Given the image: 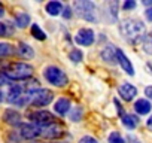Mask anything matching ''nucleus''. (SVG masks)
Masks as SVG:
<instances>
[{"label": "nucleus", "instance_id": "obj_1", "mask_svg": "<svg viewBox=\"0 0 152 143\" xmlns=\"http://www.w3.org/2000/svg\"><path fill=\"white\" fill-rule=\"evenodd\" d=\"M119 30H121L122 36L131 43H137L139 40H143V37L146 34L145 24L142 21L136 20V18L124 20L119 26Z\"/></svg>", "mask_w": 152, "mask_h": 143}, {"label": "nucleus", "instance_id": "obj_2", "mask_svg": "<svg viewBox=\"0 0 152 143\" xmlns=\"http://www.w3.org/2000/svg\"><path fill=\"white\" fill-rule=\"evenodd\" d=\"M33 66L27 63H12L8 64V67L2 72L8 76L9 81H27L33 76Z\"/></svg>", "mask_w": 152, "mask_h": 143}, {"label": "nucleus", "instance_id": "obj_3", "mask_svg": "<svg viewBox=\"0 0 152 143\" xmlns=\"http://www.w3.org/2000/svg\"><path fill=\"white\" fill-rule=\"evenodd\" d=\"M43 78L46 79V82H49L51 85L58 87V88L66 87L67 82H69L67 75L64 73L60 67H57V66H48L43 70Z\"/></svg>", "mask_w": 152, "mask_h": 143}, {"label": "nucleus", "instance_id": "obj_4", "mask_svg": "<svg viewBox=\"0 0 152 143\" xmlns=\"http://www.w3.org/2000/svg\"><path fill=\"white\" fill-rule=\"evenodd\" d=\"M75 12L79 18L88 21V23H96L97 21V8L93 2L88 0H79L75 3Z\"/></svg>", "mask_w": 152, "mask_h": 143}, {"label": "nucleus", "instance_id": "obj_5", "mask_svg": "<svg viewBox=\"0 0 152 143\" xmlns=\"http://www.w3.org/2000/svg\"><path fill=\"white\" fill-rule=\"evenodd\" d=\"M52 98H54V93L51 90L39 88L28 96V104L34 107H43V106H48L52 101Z\"/></svg>", "mask_w": 152, "mask_h": 143}, {"label": "nucleus", "instance_id": "obj_6", "mask_svg": "<svg viewBox=\"0 0 152 143\" xmlns=\"http://www.w3.org/2000/svg\"><path fill=\"white\" fill-rule=\"evenodd\" d=\"M27 118L31 121V124L37 125V127H46L51 124H55V116L48 112V110H34V112H28Z\"/></svg>", "mask_w": 152, "mask_h": 143}, {"label": "nucleus", "instance_id": "obj_7", "mask_svg": "<svg viewBox=\"0 0 152 143\" xmlns=\"http://www.w3.org/2000/svg\"><path fill=\"white\" fill-rule=\"evenodd\" d=\"M18 136L20 139H26V140H33L36 137H40V127L28 122V124H20L18 125Z\"/></svg>", "mask_w": 152, "mask_h": 143}, {"label": "nucleus", "instance_id": "obj_8", "mask_svg": "<svg viewBox=\"0 0 152 143\" xmlns=\"http://www.w3.org/2000/svg\"><path fill=\"white\" fill-rule=\"evenodd\" d=\"M96 40V34L91 28H81L75 36V42L79 46H91Z\"/></svg>", "mask_w": 152, "mask_h": 143}, {"label": "nucleus", "instance_id": "obj_9", "mask_svg": "<svg viewBox=\"0 0 152 143\" xmlns=\"http://www.w3.org/2000/svg\"><path fill=\"white\" fill-rule=\"evenodd\" d=\"M3 122L11 125V127H18L20 124H23V116L18 110L15 109H6L3 112V116H2Z\"/></svg>", "mask_w": 152, "mask_h": 143}, {"label": "nucleus", "instance_id": "obj_10", "mask_svg": "<svg viewBox=\"0 0 152 143\" xmlns=\"http://www.w3.org/2000/svg\"><path fill=\"white\" fill-rule=\"evenodd\" d=\"M63 134H64L63 128L58 124H51V125H46V127H40V137H43V139H58Z\"/></svg>", "mask_w": 152, "mask_h": 143}, {"label": "nucleus", "instance_id": "obj_11", "mask_svg": "<svg viewBox=\"0 0 152 143\" xmlns=\"http://www.w3.org/2000/svg\"><path fill=\"white\" fill-rule=\"evenodd\" d=\"M118 94L121 96L122 100L130 101V100H133V98L137 96V90H136L134 85H131V84H128V82H124L122 85H119V88H118Z\"/></svg>", "mask_w": 152, "mask_h": 143}, {"label": "nucleus", "instance_id": "obj_12", "mask_svg": "<svg viewBox=\"0 0 152 143\" xmlns=\"http://www.w3.org/2000/svg\"><path fill=\"white\" fill-rule=\"evenodd\" d=\"M116 61L119 63V66L122 67V70L125 72L127 75H130V76L134 75V67H133V64L130 63V60L127 58V55H125L121 49H116Z\"/></svg>", "mask_w": 152, "mask_h": 143}, {"label": "nucleus", "instance_id": "obj_13", "mask_svg": "<svg viewBox=\"0 0 152 143\" xmlns=\"http://www.w3.org/2000/svg\"><path fill=\"white\" fill-rule=\"evenodd\" d=\"M100 57H102L103 61H106V63H109V64H116V63H118V61H116V48H115L113 45L104 46V48L102 49V52H100Z\"/></svg>", "mask_w": 152, "mask_h": 143}, {"label": "nucleus", "instance_id": "obj_14", "mask_svg": "<svg viewBox=\"0 0 152 143\" xmlns=\"http://www.w3.org/2000/svg\"><path fill=\"white\" fill-rule=\"evenodd\" d=\"M70 109H72V103H70L69 98H64V97L58 98V100L55 101V104H54V110H55V113H58L60 116L67 115V113L70 112Z\"/></svg>", "mask_w": 152, "mask_h": 143}, {"label": "nucleus", "instance_id": "obj_15", "mask_svg": "<svg viewBox=\"0 0 152 143\" xmlns=\"http://www.w3.org/2000/svg\"><path fill=\"white\" fill-rule=\"evenodd\" d=\"M63 8H64V6H63V3H61V2L52 0V2H48V3H46L45 11H46V14H48V15H51V17H58V15H61Z\"/></svg>", "mask_w": 152, "mask_h": 143}, {"label": "nucleus", "instance_id": "obj_16", "mask_svg": "<svg viewBox=\"0 0 152 143\" xmlns=\"http://www.w3.org/2000/svg\"><path fill=\"white\" fill-rule=\"evenodd\" d=\"M17 54L26 60H30L34 57V49L28 45V43H24V42H20L18 43V48H17Z\"/></svg>", "mask_w": 152, "mask_h": 143}, {"label": "nucleus", "instance_id": "obj_17", "mask_svg": "<svg viewBox=\"0 0 152 143\" xmlns=\"http://www.w3.org/2000/svg\"><path fill=\"white\" fill-rule=\"evenodd\" d=\"M121 122H122V125L125 128L133 130V128H136L139 125V118L136 115H131V113H124L121 116Z\"/></svg>", "mask_w": 152, "mask_h": 143}, {"label": "nucleus", "instance_id": "obj_18", "mask_svg": "<svg viewBox=\"0 0 152 143\" xmlns=\"http://www.w3.org/2000/svg\"><path fill=\"white\" fill-rule=\"evenodd\" d=\"M151 103L146 100V98H140L134 103V110L139 113V115H148L151 112Z\"/></svg>", "mask_w": 152, "mask_h": 143}, {"label": "nucleus", "instance_id": "obj_19", "mask_svg": "<svg viewBox=\"0 0 152 143\" xmlns=\"http://www.w3.org/2000/svg\"><path fill=\"white\" fill-rule=\"evenodd\" d=\"M30 21H31V18H30V15L28 14H26V12H20V14H17L15 15V26L18 27V28H27L28 26H30Z\"/></svg>", "mask_w": 152, "mask_h": 143}, {"label": "nucleus", "instance_id": "obj_20", "mask_svg": "<svg viewBox=\"0 0 152 143\" xmlns=\"http://www.w3.org/2000/svg\"><path fill=\"white\" fill-rule=\"evenodd\" d=\"M70 121L72 122H79L82 119V115H84V109L81 106H76V107H72L70 109Z\"/></svg>", "mask_w": 152, "mask_h": 143}, {"label": "nucleus", "instance_id": "obj_21", "mask_svg": "<svg viewBox=\"0 0 152 143\" xmlns=\"http://www.w3.org/2000/svg\"><path fill=\"white\" fill-rule=\"evenodd\" d=\"M142 46H143V51L149 55H152V31L145 34L143 40H142Z\"/></svg>", "mask_w": 152, "mask_h": 143}, {"label": "nucleus", "instance_id": "obj_22", "mask_svg": "<svg viewBox=\"0 0 152 143\" xmlns=\"http://www.w3.org/2000/svg\"><path fill=\"white\" fill-rule=\"evenodd\" d=\"M15 52L14 46L11 43H5V42H0V57H9Z\"/></svg>", "mask_w": 152, "mask_h": 143}, {"label": "nucleus", "instance_id": "obj_23", "mask_svg": "<svg viewBox=\"0 0 152 143\" xmlns=\"http://www.w3.org/2000/svg\"><path fill=\"white\" fill-rule=\"evenodd\" d=\"M31 34H33V37L34 39H37V40H45L46 39V34H45V31L39 27V24H33L31 26Z\"/></svg>", "mask_w": 152, "mask_h": 143}, {"label": "nucleus", "instance_id": "obj_24", "mask_svg": "<svg viewBox=\"0 0 152 143\" xmlns=\"http://www.w3.org/2000/svg\"><path fill=\"white\" fill-rule=\"evenodd\" d=\"M69 58L72 60V63H81V61L84 60V54H82L81 49L75 48V49H72V51L69 52Z\"/></svg>", "mask_w": 152, "mask_h": 143}, {"label": "nucleus", "instance_id": "obj_25", "mask_svg": "<svg viewBox=\"0 0 152 143\" xmlns=\"http://www.w3.org/2000/svg\"><path fill=\"white\" fill-rule=\"evenodd\" d=\"M109 143H125V140L122 139V136L116 131L109 134Z\"/></svg>", "mask_w": 152, "mask_h": 143}, {"label": "nucleus", "instance_id": "obj_26", "mask_svg": "<svg viewBox=\"0 0 152 143\" xmlns=\"http://www.w3.org/2000/svg\"><path fill=\"white\" fill-rule=\"evenodd\" d=\"M72 15H73V11H72V8H70V6L63 8V12H61V17H63V18L69 20V18H72Z\"/></svg>", "mask_w": 152, "mask_h": 143}, {"label": "nucleus", "instance_id": "obj_27", "mask_svg": "<svg viewBox=\"0 0 152 143\" xmlns=\"http://www.w3.org/2000/svg\"><path fill=\"white\" fill-rule=\"evenodd\" d=\"M5 85H11V81L8 79V76L5 73L0 72V87H5Z\"/></svg>", "mask_w": 152, "mask_h": 143}, {"label": "nucleus", "instance_id": "obj_28", "mask_svg": "<svg viewBox=\"0 0 152 143\" xmlns=\"http://www.w3.org/2000/svg\"><path fill=\"white\" fill-rule=\"evenodd\" d=\"M134 8H136V2H133V0H127V2L122 5L124 11H130V9H134Z\"/></svg>", "mask_w": 152, "mask_h": 143}, {"label": "nucleus", "instance_id": "obj_29", "mask_svg": "<svg viewBox=\"0 0 152 143\" xmlns=\"http://www.w3.org/2000/svg\"><path fill=\"white\" fill-rule=\"evenodd\" d=\"M79 143H99V142H97V139H94V137H91V136H84V137L79 140Z\"/></svg>", "mask_w": 152, "mask_h": 143}, {"label": "nucleus", "instance_id": "obj_30", "mask_svg": "<svg viewBox=\"0 0 152 143\" xmlns=\"http://www.w3.org/2000/svg\"><path fill=\"white\" fill-rule=\"evenodd\" d=\"M9 142H11V143H18V142H20V136H18L17 131H12V133L9 134Z\"/></svg>", "mask_w": 152, "mask_h": 143}, {"label": "nucleus", "instance_id": "obj_31", "mask_svg": "<svg viewBox=\"0 0 152 143\" xmlns=\"http://www.w3.org/2000/svg\"><path fill=\"white\" fill-rule=\"evenodd\" d=\"M145 17H146V20H148L149 23H152V8H148V9L145 11Z\"/></svg>", "mask_w": 152, "mask_h": 143}, {"label": "nucleus", "instance_id": "obj_32", "mask_svg": "<svg viewBox=\"0 0 152 143\" xmlns=\"http://www.w3.org/2000/svg\"><path fill=\"white\" fill-rule=\"evenodd\" d=\"M5 36H6V24L0 23V37H5Z\"/></svg>", "mask_w": 152, "mask_h": 143}, {"label": "nucleus", "instance_id": "obj_33", "mask_svg": "<svg viewBox=\"0 0 152 143\" xmlns=\"http://www.w3.org/2000/svg\"><path fill=\"white\" fill-rule=\"evenodd\" d=\"M145 94L148 96L149 100H152V87H146V88H145Z\"/></svg>", "mask_w": 152, "mask_h": 143}, {"label": "nucleus", "instance_id": "obj_34", "mask_svg": "<svg viewBox=\"0 0 152 143\" xmlns=\"http://www.w3.org/2000/svg\"><path fill=\"white\" fill-rule=\"evenodd\" d=\"M127 140H128L130 143H140V142H139V140H137L134 136H128V137H127Z\"/></svg>", "mask_w": 152, "mask_h": 143}, {"label": "nucleus", "instance_id": "obj_35", "mask_svg": "<svg viewBox=\"0 0 152 143\" xmlns=\"http://www.w3.org/2000/svg\"><path fill=\"white\" fill-rule=\"evenodd\" d=\"M146 127H148V128L152 131V115H151V116H149V119L146 121Z\"/></svg>", "mask_w": 152, "mask_h": 143}, {"label": "nucleus", "instance_id": "obj_36", "mask_svg": "<svg viewBox=\"0 0 152 143\" xmlns=\"http://www.w3.org/2000/svg\"><path fill=\"white\" fill-rule=\"evenodd\" d=\"M6 67H8V64H6V63H3V60H0V70L3 72Z\"/></svg>", "mask_w": 152, "mask_h": 143}, {"label": "nucleus", "instance_id": "obj_37", "mask_svg": "<svg viewBox=\"0 0 152 143\" xmlns=\"http://www.w3.org/2000/svg\"><path fill=\"white\" fill-rule=\"evenodd\" d=\"M143 5H145V6H152V0H145Z\"/></svg>", "mask_w": 152, "mask_h": 143}, {"label": "nucleus", "instance_id": "obj_38", "mask_svg": "<svg viewBox=\"0 0 152 143\" xmlns=\"http://www.w3.org/2000/svg\"><path fill=\"white\" fill-rule=\"evenodd\" d=\"M3 15H5V8L0 5V17H3Z\"/></svg>", "mask_w": 152, "mask_h": 143}, {"label": "nucleus", "instance_id": "obj_39", "mask_svg": "<svg viewBox=\"0 0 152 143\" xmlns=\"http://www.w3.org/2000/svg\"><path fill=\"white\" fill-rule=\"evenodd\" d=\"M54 143H58V142H54Z\"/></svg>", "mask_w": 152, "mask_h": 143}]
</instances>
